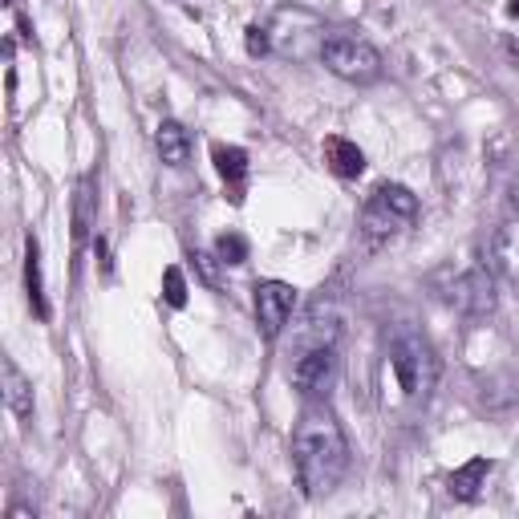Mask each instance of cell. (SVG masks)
<instances>
[{
  "instance_id": "obj_1",
  "label": "cell",
  "mask_w": 519,
  "mask_h": 519,
  "mask_svg": "<svg viewBox=\"0 0 519 519\" xmlns=\"http://www.w3.org/2000/svg\"><path fill=\"white\" fill-rule=\"evenodd\" d=\"M292 463L309 499L333 495L349 475V438L329 406H309L292 434Z\"/></svg>"
},
{
  "instance_id": "obj_2",
  "label": "cell",
  "mask_w": 519,
  "mask_h": 519,
  "mask_svg": "<svg viewBox=\"0 0 519 519\" xmlns=\"http://www.w3.org/2000/svg\"><path fill=\"white\" fill-rule=\"evenodd\" d=\"M414 215H418V199H414L410 187H402V183H378L374 195L365 199L361 224H357L365 252H378V248L394 244L414 224Z\"/></svg>"
},
{
  "instance_id": "obj_3",
  "label": "cell",
  "mask_w": 519,
  "mask_h": 519,
  "mask_svg": "<svg viewBox=\"0 0 519 519\" xmlns=\"http://www.w3.org/2000/svg\"><path fill=\"white\" fill-rule=\"evenodd\" d=\"M309 325V337H301V345L292 349L288 378L301 398H325L337 378V325Z\"/></svg>"
},
{
  "instance_id": "obj_4",
  "label": "cell",
  "mask_w": 519,
  "mask_h": 519,
  "mask_svg": "<svg viewBox=\"0 0 519 519\" xmlns=\"http://www.w3.org/2000/svg\"><path fill=\"white\" fill-rule=\"evenodd\" d=\"M390 365H394V378H398V386H402V394L410 402H426L434 394V386H438V374H442V361H438L434 345L410 325H402L394 333Z\"/></svg>"
},
{
  "instance_id": "obj_5",
  "label": "cell",
  "mask_w": 519,
  "mask_h": 519,
  "mask_svg": "<svg viewBox=\"0 0 519 519\" xmlns=\"http://www.w3.org/2000/svg\"><path fill=\"white\" fill-rule=\"evenodd\" d=\"M321 61L329 73L353 86H374L382 78V53L357 33H329L321 41Z\"/></svg>"
},
{
  "instance_id": "obj_6",
  "label": "cell",
  "mask_w": 519,
  "mask_h": 519,
  "mask_svg": "<svg viewBox=\"0 0 519 519\" xmlns=\"http://www.w3.org/2000/svg\"><path fill=\"white\" fill-rule=\"evenodd\" d=\"M292 309H296V288L292 284H284V280H260L256 284V321H260V333L268 341L280 337Z\"/></svg>"
},
{
  "instance_id": "obj_7",
  "label": "cell",
  "mask_w": 519,
  "mask_h": 519,
  "mask_svg": "<svg viewBox=\"0 0 519 519\" xmlns=\"http://www.w3.org/2000/svg\"><path fill=\"white\" fill-rule=\"evenodd\" d=\"M451 305H455L459 313H467V317L491 313V309H495V280H491V272H487V268L463 272V276L455 280V288H451Z\"/></svg>"
},
{
  "instance_id": "obj_8",
  "label": "cell",
  "mask_w": 519,
  "mask_h": 519,
  "mask_svg": "<svg viewBox=\"0 0 519 519\" xmlns=\"http://www.w3.org/2000/svg\"><path fill=\"white\" fill-rule=\"evenodd\" d=\"M211 163H215L219 179L228 183L232 203H244V179H248V151H244V146H224V142H215V146H211Z\"/></svg>"
},
{
  "instance_id": "obj_9",
  "label": "cell",
  "mask_w": 519,
  "mask_h": 519,
  "mask_svg": "<svg viewBox=\"0 0 519 519\" xmlns=\"http://www.w3.org/2000/svg\"><path fill=\"white\" fill-rule=\"evenodd\" d=\"M491 264H495L499 276H507L519 288V219L495 228V236H491Z\"/></svg>"
},
{
  "instance_id": "obj_10",
  "label": "cell",
  "mask_w": 519,
  "mask_h": 519,
  "mask_svg": "<svg viewBox=\"0 0 519 519\" xmlns=\"http://www.w3.org/2000/svg\"><path fill=\"white\" fill-rule=\"evenodd\" d=\"M155 151H159V159L167 163V167H187V159H191V134L183 130V122H175V118H163L159 122V130H155Z\"/></svg>"
},
{
  "instance_id": "obj_11",
  "label": "cell",
  "mask_w": 519,
  "mask_h": 519,
  "mask_svg": "<svg viewBox=\"0 0 519 519\" xmlns=\"http://www.w3.org/2000/svg\"><path fill=\"white\" fill-rule=\"evenodd\" d=\"M0 382H5V406L17 418H33V382L21 374L13 357L0 361Z\"/></svg>"
},
{
  "instance_id": "obj_12",
  "label": "cell",
  "mask_w": 519,
  "mask_h": 519,
  "mask_svg": "<svg viewBox=\"0 0 519 519\" xmlns=\"http://www.w3.org/2000/svg\"><path fill=\"white\" fill-rule=\"evenodd\" d=\"M325 163H329V171H333L337 179H357V175L365 171V155H361V146H357V142H349V138H341V134L325 138Z\"/></svg>"
},
{
  "instance_id": "obj_13",
  "label": "cell",
  "mask_w": 519,
  "mask_h": 519,
  "mask_svg": "<svg viewBox=\"0 0 519 519\" xmlns=\"http://www.w3.org/2000/svg\"><path fill=\"white\" fill-rule=\"evenodd\" d=\"M487 475H491V459H471V463H463V467L451 475V483H447L451 499H459V503L479 499L483 487H487Z\"/></svg>"
},
{
  "instance_id": "obj_14",
  "label": "cell",
  "mask_w": 519,
  "mask_h": 519,
  "mask_svg": "<svg viewBox=\"0 0 519 519\" xmlns=\"http://www.w3.org/2000/svg\"><path fill=\"white\" fill-rule=\"evenodd\" d=\"M94 175H82L78 183V195H73V244H86L90 240V228H94Z\"/></svg>"
},
{
  "instance_id": "obj_15",
  "label": "cell",
  "mask_w": 519,
  "mask_h": 519,
  "mask_svg": "<svg viewBox=\"0 0 519 519\" xmlns=\"http://www.w3.org/2000/svg\"><path fill=\"white\" fill-rule=\"evenodd\" d=\"M25 288H29L33 313L45 321V317H49V301H45V280H41V252H37V240H33V236L25 240Z\"/></svg>"
},
{
  "instance_id": "obj_16",
  "label": "cell",
  "mask_w": 519,
  "mask_h": 519,
  "mask_svg": "<svg viewBox=\"0 0 519 519\" xmlns=\"http://www.w3.org/2000/svg\"><path fill=\"white\" fill-rule=\"evenodd\" d=\"M215 256H219V264H244L248 260V240L240 236V232H224L215 240Z\"/></svg>"
},
{
  "instance_id": "obj_17",
  "label": "cell",
  "mask_w": 519,
  "mask_h": 519,
  "mask_svg": "<svg viewBox=\"0 0 519 519\" xmlns=\"http://www.w3.org/2000/svg\"><path fill=\"white\" fill-rule=\"evenodd\" d=\"M163 296H167V305L171 309H183L187 305V280H183V268H167L163 272Z\"/></svg>"
},
{
  "instance_id": "obj_18",
  "label": "cell",
  "mask_w": 519,
  "mask_h": 519,
  "mask_svg": "<svg viewBox=\"0 0 519 519\" xmlns=\"http://www.w3.org/2000/svg\"><path fill=\"white\" fill-rule=\"evenodd\" d=\"M244 45H248V53H252V57H264V53H272V33H268L264 25H248Z\"/></svg>"
},
{
  "instance_id": "obj_19",
  "label": "cell",
  "mask_w": 519,
  "mask_h": 519,
  "mask_svg": "<svg viewBox=\"0 0 519 519\" xmlns=\"http://www.w3.org/2000/svg\"><path fill=\"white\" fill-rule=\"evenodd\" d=\"M195 260H199V268H203V280H207V284H215V264H219V256H207V252H195Z\"/></svg>"
},
{
  "instance_id": "obj_20",
  "label": "cell",
  "mask_w": 519,
  "mask_h": 519,
  "mask_svg": "<svg viewBox=\"0 0 519 519\" xmlns=\"http://www.w3.org/2000/svg\"><path fill=\"white\" fill-rule=\"evenodd\" d=\"M507 17H515V21H519V0H507Z\"/></svg>"
},
{
  "instance_id": "obj_21",
  "label": "cell",
  "mask_w": 519,
  "mask_h": 519,
  "mask_svg": "<svg viewBox=\"0 0 519 519\" xmlns=\"http://www.w3.org/2000/svg\"><path fill=\"white\" fill-rule=\"evenodd\" d=\"M511 203H515V211H519V179L511 183Z\"/></svg>"
}]
</instances>
